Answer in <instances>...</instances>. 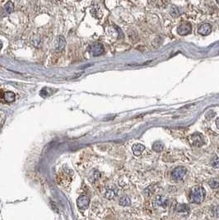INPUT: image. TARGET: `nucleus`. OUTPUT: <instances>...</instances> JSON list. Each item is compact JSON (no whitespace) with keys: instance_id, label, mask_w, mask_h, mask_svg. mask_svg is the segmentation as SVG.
<instances>
[{"instance_id":"f257e3e1","label":"nucleus","mask_w":219,"mask_h":220,"mask_svg":"<svg viewBox=\"0 0 219 220\" xmlns=\"http://www.w3.org/2000/svg\"><path fill=\"white\" fill-rule=\"evenodd\" d=\"M205 198V191L200 186H194L190 194V202L194 204H201Z\"/></svg>"},{"instance_id":"f03ea898","label":"nucleus","mask_w":219,"mask_h":220,"mask_svg":"<svg viewBox=\"0 0 219 220\" xmlns=\"http://www.w3.org/2000/svg\"><path fill=\"white\" fill-rule=\"evenodd\" d=\"M186 172H187V170H186V168L185 167H177L172 172V179L176 181V182L181 181L186 174Z\"/></svg>"},{"instance_id":"7ed1b4c3","label":"nucleus","mask_w":219,"mask_h":220,"mask_svg":"<svg viewBox=\"0 0 219 220\" xmlns=\"http://www.w3.org/2000/svg\"><path fill=\"white\" fill-rule=\"evenodd\" d=\"M16 96L12 92H3L0 90V102L4 103H11L14 102Z\"/></svg>"},{"instance_id":"20e7f679","label":"nucleus","mask_w":219,"mask_h":220,"mask_svg":"<svg viewBox=\"0 0 219 220\" xmlns=\"http://www.w3.org/2000/svg\"><path fill=\"white\" fill-rule=\"evenodd\" d=\"M190 142L193 146H202L204 143V138L201 134L195 133L190 137Z\"/></svg>"},{"instance_id":"39448f33","label":"nucleus","mask_w":219,"mask_h":220,"mask_svg":"<svg viewBox=\"0 0 219 220\" xmlns=\"http://www.w3.org/2000/svg\"><path fill=\"white\" fill-rule=\"evenodd\" d=\"M90 204V199L87 195H81L77 200V205L82 210H85Z\"/></svg>"},{"instance_id":"423d86ee","label":"nucleus","mask_w":219,"mask_h":220,"mask_svg":"<svg viewBox=\"0 0 219 220\" xmlns=\"http://www.w3.org/2000/svg\"><path fill=\"white\" fill-rule=\"evenodd\" d=\"M191 30H192V27H191V24L190 22H183L179 26L177 32H178L179 35L185 36V35L190 33Z\"/></svg>"},{"instance_id":"0eeeda50","label":"nucleus","mask_w":219,"mask_h":220,"mask_svg":"<svg viewBox=\"0 0 219 220\" xmlns=\"http://www.w3.org/2000/svg\"><path fill=\"white\" fill-rule=\"evenodd\" d=\"M104 51V46L101 43H95L91 47V52L93 56H99V55H102Z\"/></svg>"},{"instance_id":"6e6552de","label":"nucleus","mask_w":219,"mask_h":220,"mask_svg":"<svg viewBox=\"0 0 219 220\" xmlns=\"http://www.w3.org/2000/svg\"><path fill=\"white\" fill-rule=\"evenodd\" d=\"M71 176L69 173L68 172H62L61 174L59 175V178H58V181H59V182L60 183V185H62V186H68V185H69L71 182Z\"/></svg>"},{"instance_id":"1a4fd4ad","label":"nucleus","mask_w":219,"mask_h":220,"mask_svg":"<svg viewBox=\"0 0 219 220\" xmlns=\"http://www.w3.org/2000/svg\"><path fill=\"white\" fill-rule=\"evenodd\" d=\"M118 195V189L115 187H108L105 191L104 196L107 200H113Z\"/></svg>"},{"instance_id":"9d476101","label":"nucleus","mask_w":219,"mask_h":220,"mask_svg":"<svg viewBox=\"0 0 219 220\" xmlns=\"http://www.w3.org/2000/svg\"><path fill=\"white\" fill-rule=\"evenodd\" d=\"M212 32V27L208 23H203L199 28V33L202 36H208Z\"/></svg>"},{"instance_id":"9b49d317","label":"nucleus","mask_w":219,"mask_h":220,"mask_svg":"<svg viewBox=\"0 0 219 220\" xmlns=\"http://www.w3.org/2000/svg\"><path fill=\"white\" fill-rule=\"evenodd\" d=\"M145 149V146L141 144V143H135L133 144L132 150H133V154L135 156H139L142 154V152H143V150Z\"/></svg>"},{"instance_id":"f8f14e48","label":"nucleus","mask_w":219,"mask_h":220,"mask_svg":"<svg viewBox=\"0 0 219 220\" xmlns=\"http://www.w3.org/2000/svg\"><path fill=\"white\" fill-rule=\"evenodd\" d=\"M154 204L156 205L157 207H166L167 204V198L164 197V196H157V197L155 199V201H154Z\"/></svg>"},{"instance_id":"ddd939ff","label":"nucleus","mask_w":219,"mask_h":220,"mask_svg":"<svg viewBox=\"0 0 219 220\" xmlns=\"http://www.w3.org/2000/svg\"><path fill=\"white\" fill-rule=\"evenodd\" d=\"M119 204H120V206L123 207L130 206V205H131V200H130L129 196L124 195V196H122V197L120 199V200H119Z\"/></svg>"},{"instance_id":"4468645a","label":"nucleus","mask_w":219,"mask_h":220,"mask_svg":"<svg viewBox=\"0 0 219 220\" xmlns=\"http://www.w3.org/2000/svg\"><path fill=\"white\" fill-rule=\"evenodd\" d=\"M13 8H14L13 3H12V2H7V3L3 6V8H2V10H3V13L5 14L12 13V11H13Z\"/></svg>"},{"instance_id":"2eb2a0df","label":"nucleus","mask_w":219,"mask_h":220,"mask_svg":"<svg viewBox=\"0 0 219 220\" xmlns=\"http://www.w3.org/2000/svg\"><path fill=\"white\" fill-rule=\"evenodd\" d=\"M164 148V144L161 141H156L152 145V149L157 152H162Z\"/></svg>"},{"instance_id":"dca6fc26","label":"nucleus","mask_w":219,"mask_h":220,"mask_svg":"<svg viewBox=\"0 0 219 220\" xmlns=\"http://www.w3.org/2000/svg\"><path fill=\"white\" fill-rule=\"evenodd\" d=\"M208 185L211 188L217 189L219 187V179L218 178H212L208 181Z\"/></svg>"},{"instance_id":"f3484780","label":"nucleus","mask_w":219,"mask_h":220,"mask_svg":"<svg viewBox=\"0 0 219 220\" xmlns=\"http://www.w3.org/2000/svg\"><path fill=\"white\" fill-rule=\"evenodd\" d=\"M211 165L212 168H219V158L217 156L214 157V158L212 159L211 162Z\"/></svg>"},{"instance_id":"a211bd4d","label":"nucleus","mask_w":219,"mask_h":220,"mask_svg":"<svg viewBox=\"0 0 219 220\" xmlns=\"http://www.w3.org/2000/svg\"><path fill=\"white\" fill-rule=\"evenodd\" d=\"M177 210L180 211V212H186V210H187L188 212L190 210V208L188 205H185V204H180L177 206Z\"/></svg>"},{"instance_id":"6ab92c4d","label":"nucleus","mask_w":219,"mask_h":220,"mask_svg":"<svg viewBox=\"0 0 219 220\" xmlns=\"http://www.w3.org/2000/svg\"><path fill=\"white\" fill-rule=\"evenodd\" d=\"M216 125H217V129H219V118H217V120H216Z\"/></svg>"},{"instance_id":"aec40b11","label":"nucleus","mask_w":219,"mask_h":220,"mask_svg":"<svg viewBox=\"0 0 219 220\" xmlns=\"http://www.w3.org/2000/svg\"><path fill=\"white\" fill-rule=\"evenodd\" d=\"M2 41H0V50L2 49Z\"/></svg>"}]
</instances>
